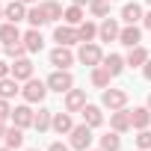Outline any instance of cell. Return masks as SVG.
Returning a JSON list of instances; mask_svg holds the SVG:
<instances>
[{
  "instance_id": "cell-1",
  "label": "cell",
  "mask_w": 151,
  "mask_h": 151,
  "mask_svg": "<svg viewBox=\"0 0 151 151\" xmlns=\"http://www.w3.org/2000/svg\"><path fill=\"white\" fill-rule=\"evenodd\" d=\"M47 89H53V92H68V89H74V77H71V71L68 68H56L50 77H47Z\"/></svg>"
},
{
  "instance_id": "cell-2",
  "label": "cell",
  "mask_w": 151,
  "mask_h": 151,
  "mask_svg": "<svg viewBox=\"0 0 151 151\" xmlns=\"http://www.w3.org/2000/svg\"><path fill=\"white\" fill-rule=\"evenodd\" d=\"M21 95H24V101L27 104H42L45 101V95H47V83H42V80H27V86L21 89Z\"/></svg>"
},
{
  "instance_id": "cell-3",
  "label": "cell",
  "mask_w": 151,
  "mask_h": 151,
  "mask_svg": "<svg viewBox=\"0 0 151 151\" xmlns=\"http://www.w3.org/2000/svg\"><path fill=\"white\" fill-rule=\"evenodd\" d=\"M77 59H80L83 65H98V62H104V53H101V47H98L95 42H80Z\"/></svg>"
},
{
  "instance_id": "cell-4",
  "label": "cell",
  "mask_w": 151,
  "mask_h": 151,
  "mask_svg": "<svg viewBox=\"0 0 151 151\" xmlns=\"http://www.w3.org/2000/svg\"><path fill=\"white\" fill-rule=\"evenodd\" d=\"M92 145V127L83 122V124H77L71 130V148H77V151H86Z\"/></svg>"
},
{
  "instance_id": "cell-5",
  "label": "cell",
  "mask_w": 151,
  "mask_h": 151,
  "mask_svg": "<svg viewBox=\"0 0 151 151\" xmlns=\"http://www.w3.org/2000/svg\"><path fill=\"white\" fill-rule=\"evenodd\" d=\"M83 107H86V92L83 89H68L65 92V110L68 113H77Z\"/></svg>"
},
{
  "instance_id": "cell-6",
  "label": "cell",
  "mask_w": 151,
  "mask_h": 151,
  "mask_svg": "<svg viewBox=\"0 0 151 151\" xmlns=\"http://www.w3.org/2000/svg\"><path fill=\"white\" fill-rule=\"evenodd\" d=\"M12 77H15L18 83H21V80L27 83V80L33 77V62H30L27 56H21V59H15V62H12Z\"/></svg>"
},
{
  "instance_id": "cell-7",
  "label": "cell",
  "mask_w": 151,
  "mask_h": 151,
  "mask_svg": "<svg viewBox=\"0 0 151 151\" xmlns=\"http://www.w3.org/2000/svg\"><path fill=\"white\" fill-rule=\"evenodd\" d=\"M53 39H56L62 47H71V45H77V42H80L77 30H74L71 24H68V27H56V30H53Z\"/></svg>"
},
{
  "instance_id": "cell-8",
  "label": "cell",
  "mask_w": 151,
  "mask_h": 151,
  "mask_svg": "<svg viewBox=\"0 0 151 151\" xmlns=\"http://www.w3.org/2000/svg\"><path fill=\"white\" fill-rule=\"evenodd\" d=\"M124 104H127V92H124V89H107V92H104V107L122 110Z\"/></svg>"
},
{
  "instance_id": "cell-9",
  "label": "cell",
  "mask_w": 151,
  "mask_h": 151,
  "mask_svg": "<svg viewBox=\"0 0 151 151\" xmlns=\"http://www.w3.org/2000/svg\"><path fill=\"white\" fill-rule=\"evenodd\" d=\"M71 62H74V53H71L68 47H62V45H59V47H53V50H50V65H56V68H68Z\"/></svg>"
},
{
  "instance_id": "cell-10",
  "label": "cell",
  "mask_w": 151,
  "mask_h": 151,
  "mask_svg": "<svg viewBox=\"0 0 151 151\" xmlns=\"http://www.w3.org/2000/svg\"><path fill=\"white\" fill-rule=\"evenodd\" d=\"M110 124H113V130H119V133H124V130H130L133 124H130V110H113V119H110Z\"/></svg>"
},
{
  "instance_id": "cell-11",
  "label": "cell",
  "mask_w": 151,
  "mask_h": 151,
  "mask_svg": "<svg viewBox=\"0 0 151 151\" xmlns=\"http://www.w3.org/2000/svg\"><path fill=\"white\" fill-rule=\"evenodd\" d=\"M33 119H36V113H33L27 104L12 110V124H18V127H30V124H33Z\"/></svg>"
},
{
  "instance_id": "cell-12",
  "label": "cell",
  "mask_w": 151,
  "mask_h": 151,
  "mask_svg": "<svg viewBox=\"0 0 151 151\" xmlns=\"http://www.w3.org/2000/svg\"><path fill=\"white\" fill-rule=\"evenodd\" d=\"M139 39H142V33H139V27H136V24H127V27L119 33V42H122V45H127V47H136V45H139Z\"/></svg>"
},
{
  "instance_id": "cell-13",
  "label": "cell",
  "mask_w": 151,
  "mask_h": 151,
  "mask_svg": "<svg viewBox=\"0 0 151 151\" xmlns=\"http://www.w3.org/2000/svg\"><path fill=\"white\" fill-rule=\"evenodd\" d=\"M130 124H133L136 130H145V127L151 124V110H148V107H136V110L130 113Z\"/></svg>"
},
{
  "instance_id": "cell-14",
  "label": "cell",
  "mask_w": 151,
  "mask_h": 151,
  "mask_svg": "<svg viewBox=\"0 0 151 151\" xmlns=\"http://www.w3.org/2000/svg\"><path fill=\"white\" fill-rule=\"evenodd\" d=\"M119 33H122V30H119V24H116L113 18H107V21L98 27V36H101V42H116V39H119Z\"/></svg>"
},
{
  "instance_id": "cell-15",
  "label": "cell",
  "mask_w": 151,
  "mask_h": 151,
  "mask_svg": "<svg viewBox=\"0 0 151 151\" xmlns=\"http://www.w3.org/2000/svg\"><path fill=\"white\" fill-rule=\"evenodd\" d=\"M21 42L27 45V50H30V53H36V50H42V47H45V39H42V33H39L36 27H33V30H27Z\"/></svg>"
},
{
  "instance_id": "cell-16",
  "label": "cell",
  "mask_w": 151,
  "mask_h": 151,
  "mask_svg": "<svg viewBox=\"0 0 151 151\" xmlns=\"http://www.w3.org/2000/svg\"><path fill=\"white\" fill-rule=\"evenodd\" d=\"M80 113H83V122H86L89 127H98V124L104 122V113H101V107H95V104H86Z\"/></svg>"
},
{
  "instance_id": "cell-17",
  "label": "cell",
  "mask_w": 151,
  "mask_h": 151,
  "mask_svg": "<svg viewBox=\"0 0 151 151\" xmlns=\"http://www.w3.org/2000/svg\"><path fill=\"white\" fill-rule=\"evenodd\" d=\"M27 3H21V0H12V3L6 6V12H3V18H9L12 24H18L21 18H27V9H24Z\"/></svg>"
},
{
  "instance_id": "cell-18",
  "label": "cell",
  "mask_w": 151,
  "mask_h": 151,
  "mask_svg": "<svg viewBox=\"0 0 151 151\" xmlns=\"http://www.w3.org/2000/svg\"><path fill=\"white\" fill-rule=\"evenodd\" d=\"M56 133H71L74 130V122H71V116L68 113H53V124H50Z\"/></svg>"
},
{
  "instance_id": "cell-19",
  "label": "cell",
  "mask_w": 151,
  "mask_h": 151,
  "mask_svg": "<svg viewBox=\"0 0 151 151\" xmlns=\"http://www.w3.org/2000/svg\"><path fill=\"white\" fill-rule=\"evenodd\" d=\"M124 65H127V62H124L119 53H110V56H104V68L113 74V77H119V74L124 71Z\"/></svg>"
},
{
  "instance_id": "cell-20",
  "label": "cell",
  "mask_w": 151,
  "mask_h": 151,
  "mask_svg": "<svg viewBox=\"0 0 151 151\" xmlns=\"http://www.w3.org/2000/svg\"><path fill=\"white\" fill-rule=\"evenodd\" d=\"M130 68H136V65H145L148 62V50L142 47V45H136V47H130V53H127V59H124Z\"/></svg>"
},
{
  "instance_id": "cell-21",
  "label": "cell",
  "mask_w": 151,
  "mask_h": 151,
  "mask_svg": "<svg viewBox=\"0 0 151 151\" xmlns=\"http://www.w3.org/2000/svg\"><path fill=\"white\" fill-rule=\"evenodd\" d=\"M3 139H6V145H9V148H15V151H18V148L24 145V127L12 124V127L6 130V136H3Z\"/></svg>"
},
{
  "instance_id": "cell-22",
  "label": "cell",
  "mask_w": 151,
  "mask_h": 151,
  "mask_svg": "<svg viewBox=\"0 0 151 151\" xmlns=\"http://www.w3.org/2000/svg\"><path fill=\"white\" fill-rule=\"evenodd\" d=\"M50 124H53V113H50V110H39L36 119H33V127H36L39 133H45Z\"/></svg>"
},
{
  "instance_id": "cell-23",
  "label": "cell",
  "mask_w": 151,
  "mask_h": 151,
  "mask_svg": "<svg viewBox=\"0 0 151 151\" xmlns=\"http://www.w3.org/2000/svg\"><path fill=\"white\" fill-rule=\"evenodd\" d=\"M0 42H21V33H18V24H0Z\"/></svg>"
},
{
  "instance_id": "cell-24",
  "label": "cell",
  "mask_w": 151,
  "mask_h": 151,
  "mask_svg": "<svg viewBox=\"0 0 151 151\" xmlns=\"http://www.w3.org/2000/svg\"><path fill=\"white\" fill-rule=\"evenodd\" d=\"M18 92H21V89H18V80H15V77H3V80H0V98L9 101V98H15Z\"/></svg>"
},
{
  "instance_id": "cell-25",
  "label": "cell",
  "mask_w": 151,
  "mask_h": 151,
  "mask_svg": "<svg viewBox=\"0 0 151 151\" xmlns=\"http://www.w3.org/2000/svg\"><path fill=\"white\" fill-rule=\"evenodd\" d=\"M122 18H124V24H136V21L142 18V9H139V3H124V9H122Z\"/></svg>"
},
{
  "instance_id": "cell-26",
  "label": "cell",
  "mask_w": 151,
  "mask_h": 151,
  "mask_svg": "<svg viewBox=\"0 0 151 151\" xmlns=\"http://www.w3.org/2000/svg\"><path fill=\"white\" fill-rule=\"evenodd\" d=\"M101 148H104V151H119V148H122V136H119V130L104 133V136H101Z\"/></svg>"
},
{
  "instance_id": "cell-27",
  "label": "cell",
  "mask_w": 151,
  "mask_h": 151,
  "mask_svg": "<svg viewBox=\"0 0 151 151\" xmlns=\"http://www.w3.org/2000/svg\"><path fill=\"white\" fill-rule=\"evenodd\" d=\"M110 77H113V74H110V71L101 65V68H95V71H92V86H98V89H107V86H110Z\"/></svg>"
},
{
  "instance_id": "cell-28",
  "label": "cell",
  "mask_w": 151,
  "mask_h": 151,
  "mask_svg": "<svg viewBox=\"0 0 151 151\" xmlns=\"http://www.w3.org/2000/svg\"><path fill=\"white\" fill-rule=\"evenodd\" d=\"M27 21H30L36 30H39L42 24H47V12H45V6H36V9H30V12H27Z\"/></svg>"
},
{
  "instance_id": "cell-29",
  "label": "cell",
  "mask_w": 151,
  "mask_h": 151,
  "mask_svg": "<svg viewBox=\"0 0 151 151\" xmlns=\"http://www.w3.org/2000/svg\"><path fill=\"white\" fill-rule=\"evenodd\" d=\"M77 36H80V42H92V39L98 36V27L89 24V21H80V24H77Z\"/></svg>"
},
{
  "instance_id": "cell-30",
  "label": "cell",
  "mask_w": 151,
  "mask_h": 151,
  "mask_svg": "<svg viewBox=\"0 0 151 151\" xmlns=\"http://www.w3.org/2000/svg\"><path fill=\"white\" fill-rule=\"evenodd\" d=\"M62 18H65V24H71V27H77V24L83 21V9H80V6H74V3H71V6H68V9L62 12Z\"/></svg>"
},
{
  "instance_id": "cell-31",
  "label": "cell",
  "mask_w": 151,
  "mask_h": 151,
  "mask_svg": "<svg viewBox=\"0 0 151 151\" xmlns=\"http://www.w3.org/2000/svg\"><path fill=\"white\" fill-rule=\"evenodd\" d=\"M89 12L98 15V18H107L110 15V0H89Z\"/></svg>"
},
{
  "instance_id": "cell-32",
  "label": "cell",
  "mask_w": 151,
  "mask_h": 151,
  "mask_svg": "<svg viewBox=\"0 0 151 151\" xmlns=\"http://www.w3.org/2000/svg\"><path fill=\"white\" fill-rule=\"evenodd\" d=\"M42 6H45V12H47V21H56V18H62V12H65L56 0H47V3H42Z\"/></svg>"
},
{
  "instance_id": "cell-33",
  "label": "cell",
  "mask_w": 151,
  "mask_h": 151,
  "mask_svg": "<svg viewBox=\"0 0 151 151\" xmlns=\"http://www.w3.org/2000/svg\"><path fill=\"white\" fill-rule=\"evenodd\" d=\"M6 53H9L12 59H21V56H27V45H24V42H9V45H6Z\"/></svg>"
},
{
  "instance_id": "cell-34",
  "label": "cell",
  "mask_w": 151,
  "mask_h": 151,
  "mask_svg": "<svg viewBox=\"0 0 151 151\" xmlns=\"http://www.w3.org/2000/svg\"><path fill=\"white\" fill-rule=\"evenodd\" d=\"M136 148H142V151H148L151 148V130L145 127V130H139V136H136Z\"/></svg>"
},
{
  "instance_id": "cell-35",
  "label": "cell",
  "mask_w": 151,
  "mask_h": 151,
  "mask_svg": "<svg viewBox=\"0 0 151 151\" xmlns=\"http://www.w3.org/2000/svg\"><path fill=\"white\" fill-rule=\"evenodd\" d=\"M6 119H12V107L6 98H0V122H6Z\"/></svg>"
},
{
  "instance_id": "cell-36",
  "label": "cell",
  "mask_w": 151,
  "mask_h": 151,
  "mask_svg": "<svg viewBox=\"0 0 151 151\" xmlns=\"http://www.w3.org/2000/svg\"><path fill=\"white\" fill-rule=\"evenodd\" d=\"M47 151H71V145H65V142H50Z\"/></svg>"
},
{
  "instance_id": "cell-37",
  "label": "cell",
  "mask_w": 151,
  "mask_h": 151,
  "mask_svg": "<svg viewBox=\"0 0 151 151\" xmlns=\"http://www.w3.org/2000/svg\"><path fill=\"white\" fill-rule=\"evenodd\" d=\"M9 74H12V65H6V62H0V80H3V77H9Z\"/></svg>"
},
{
  "instance_id": "cell-38",
  "label": "cell",
  "mask_w": 151,
  "mask_h": 151,
  "mask_svg": "<svg viewBox=\"0 0 151 151\" xmlns=\"http://www.w3.org/2000/svg\"><path fill=\"white\" fill-rule=\"evenodd\" d=\"M142 74H145V80H151V56H148V62L142 65Z\"/></svg>"
},
{
  "instance_id": "cell-39",
  "label": "cell",
  "mask_w": 151,
  "mask_h": 151,
  "mask_svg": "<svg viewBox=\"0 0 151 151\" xmlns=\"http://www.w3.org/2000/svg\"><path fill=\"white\" fill-rule=\"evenodd\" d=\"M142 21H145V27L151 30V12H148V15H142Z\"/></svg>"
},
{
  "instance_id": "cell-40",
  "label": "cell",
  "mask_w": 151,
  "mask_h": 151,
  "mask_svg": "<svg viewBox=\"0 0 151 151\" xmlns=\"http://www.w3.org/2000/svg\"><path fill=\"white\" fill-rule=\"evenodd\" d=\"M71 3H74V6H83V3H89V0H71Z\"/></svg>"
},
{
  "instance_id": "cell-41",
  "label": "cell",
  "mask_w": 151,
  "mask_h": 151,
  "mask_svg": "<svg viewBox=\"0 0 151 151\" xmlns=\"http://www.w3.org/2000/svg\"><path fill=\"white\" fill-rule=\"evenodd\" d=\"M6 136V127H3V122H0V139H3Z\"/></svg>"
},
{
  "instance_id": "cell-42",
  "label": "cell",
  "mask_w": 151,
  "mask_h": 151,
  "mask_svg": "<svg viewBox=\"0 0 151 151\" xmlns=\"http://www.w3.org/2000/svg\"><path fill=\"white\" fill-rule=\"evenodd\" d=\"M0 151H15V148H9V145H3V148H0Z\"/></svg>"
},
{
  "instance_id": "cell-43",
  "label": "cell",
  "mask_w": 151,
  "mask_h": 151,
  "mask_svg": "<svg viewBox=\"0 0 151 151\" xmlns=\"http://www.w3.org/2000/svg\"><path fill=\"white\" fill-rule=\"evenodd\" d=\"M21 3H36V0H21Z\"/></svg>"
},
{
  "instance_id": "cell-44",
  "label": "cell",
  "mask_w": 151,
  "mask_h": 151,
  "mask_svg": "<svg viewBox=\"0 0 151 151\" xmlns=\"http://www.w3.org/2000/svg\"><path fill=\"white\" fill-rule=\"evenodd\" d=\"M3 12H6V9H3V6H0V18H3Z\"/></svg>"
},
{
  "instance_id": "cell-45",
  "label": "cell",
  "mask_w": 151,
  "mask_h": 151,
  "mask_svg": "<svg viewBox=\"0 0 151 151\" xmlns=\"http://www.w3.org/2000/svg\"><path fill=\"white\" fill-rule=\"evenodd\" d=\"M148 110H151V95H148Z\"/></svg>"
},
{
  "instance_id": "cell-46",
  "label": "cell",
  "mask_w": 151,
  "mask_h": 151,
  "mask_svg": "<svg viewBox=\"0 0 151 151\" xmlns=\"http://www.w3.org/2000/svg\"><path fill=\"white\" fill-rule=\"evenodd\" d=\"M30 151H39V148H30Z\"/></svg>"
},
{
  "instance_id": "cell-47",
  "label": "cell",
  "mask_w": 151,
  "mask_h": 151,
  "mask_svg": "<svg viewBox=\"0 0 151 151\" xmlns=\"http://www.w3.org/2000/svg\"><path fill=\"white\" fill-rule=\"evenodd\" d=\"M136 151H142V148H136Z\"/></svg>"
},
{
  "instance_id": "cell-48",
  "label": "cell",
  "mask_w": 151,
  "mask_h": 151,
  "mask_svg": "<svg viewBox=\"0 0 151 151\" xmlns=\"http://www.w3.org/2000/svg\"><path fill=\"white\" fill-rule=\"evenodd\" d=\"M148 3H151V0H148Z\"/></svg>"
},
{
  "instance_id": "cell-49",
  "label": "cell",
  "mask_w": 151,
  "mask_h": 151,
  "mask_svg": "<svg viewBox=\"0 0 151 151\" xmlns=\"http://www.w3.org/2000/svg\"><path fill=\"white\" fill-rule=\"evenodd\" d=\"M101 151H104V148H101Z\"/></svg>"
}]
</instances>
